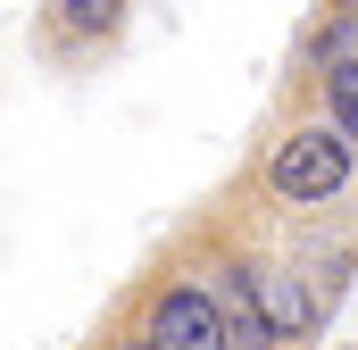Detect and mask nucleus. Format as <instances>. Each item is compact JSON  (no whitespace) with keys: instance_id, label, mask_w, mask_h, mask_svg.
<instances>
[{"instance_id":"obj_7","label":"nucleus","mask_w":358,"mask_h":350,"mask_svg":"<svg viewBox=\"0 0 358 350\" xmlns=\"http://www.w3.org/2000/svg\"><path fill=\"white\" fill-rule=\"evenodd\" d=\"M84 350H150V342H142V334H134V326H125V317L108 309V326H100V334H92Z\"/></svg>"},{"instance_id":"obj_6","label":"nucleus","mask_w":358,"mask_h":350,"mask_svg":"<svg viewBox=\"0 0 358 350\" xmlns=\"http://www.w3.org/2000/svg\"><path fill=\"white\" fill-rule=\"evenodd\" d=\"M342 67H358V0H342V8H317L308 17V34H300V50H292V76L317 92L325 76H342Z\"/></svg>"},{"instance_id":"obj_3","label":"nucleus","mask_w":358,"mask_h":350,"mask_svg":"<svg viewBox=\"0 0 358 350\" xmlns=\"http://www.w3.org/2000/svg\"><path fill=\"white\" fill-rule=\"evenodd\" d=\"M125 0H42L34 8V59H50L59 76H76L92 59H108L125 42Z\"/></svg>"},{"instance_id":"obj_2","label":"nucleus","mask_w":358,"mask_h":350,"mask_svg":"<svg viewBox=\"0 0 358 350\" xmlns=\"http://www.w3.org/2000/svg\"><path fill=\"white\" fill-rule=\"evenodd\" d=\"M117 317H125V326H134L150 350H234L217 292L192 275V259H183V251H167V259H150V267H142V275L125 284Z\"/></svg>"},{"instance_id":"obj_5","label":"nucleus","mask_w":358,"mask_h":350,"mask_svg":"<svg viewBox=\"0 0 358 350\" xmlns=\"http://www.w3.org/2000/svg\"><path fill=\"white\" fill-rule=\"evenodd\" d=\"M259 300H267V326L283 334V350H308L325 326H334V317H325V300H317V284L283 259L275 242H259Z\"/></svg>"},{"instance_id":"obj_4","label":"nucleus","mask_w":358,"mask_h":350,"mask_svg":"<svg viewBox=\"0 0 358 350\" xmlns=\"http://www.w3.org/2000/svg\"><path fill=\"white\" fill-rule=\"evenodd\" d=\"M275 251L317 284L325 317L350 300V284H358V217H342V225H334V217H292V225L275 234Z\"/></svg>"},{"instance_id":"obj_1","label":"nucleus","mask_w":358,"mask_h":350,"mask_svg":"<svg viewBox=\"0 0 358 350\" xmlns=\"http://www.w3.org/2000/svg\"><path fill=\"white\" fill-rule=\"evenodd\" d=\"M358 192V150L342 142V125L325 108H300V117H275V134L259 142V167H250V200L267 217H334Z\"/></svg>"},{"instance_id":"obj_8","label":"nucleus","mask_w":358,"mask_h":350,"mask_svg":"<svg viewBox=\"0 0 358 350\" xmlns=\"http://www.w3.org/2000/svg\"><path fill=\"white\" fill-rule=\"evenodd\" d=\"M350 350H358V342H350Z\"/></svg>"}]
</instances>
